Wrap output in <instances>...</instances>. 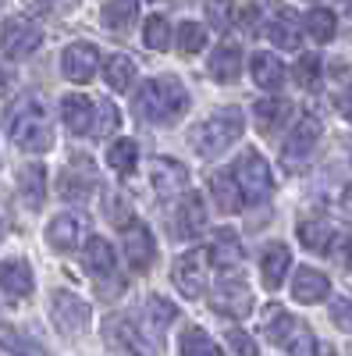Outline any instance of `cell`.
<instances>
[{"label": "cell", "instance_id": "42", "mask_svg": "<svg viewBox=\"0 0 352 356\" xmlns=\"http://www.w3.org/2000/svg\"><path fill=\"white\" fill-rule=\"evenodd\" d=\"M331 321H335V328L352 332V300H335L331 303Z\"/></svg>", "mask_w": 352, "mask_h": 356}, {"label": "cell", "instance_id": "23", "mask_svg": "<svg viewBox=\"0 0 352 356\" xmlns=\"http://www.w3.org/2000/svg\"><path fill=\"white\" fill-rule=\"evenodd\" d=\"M18 193H22L28 211H40L43 200H47V168L43 164H25L18 171Z\"/></svg>", "mask_w": 352, "mask_h": 356}, {"label": "cell", "instance_id": "33", "mask_svg": "<svg viewBox=\"0 0 352 356\" xmlns=\"http://www.w3.org/2000/svg\"><path fill=\"white\" fill-rule=\"evenodd\" d=\"M107 164L117 171V175H132L135 164H139V146L135 139H114L107 146Z\"/></svg>", "mask_w": 352, "mask_h": 356}, {"label": "cell", "instance_id": "35", "mask_svg": "<svg viewBox=\"0 0 352 356\" xmlns=\"http://www.w3.org/2000/svg\"><path fill=\"white\" fill-rule=\"evenodd\" d=\"M171 40H174V33H171V25H167L164 15H150L142 22V43L150 50H167Z\"/></svg>", "mask_w": 352, "mask_h": 356}, {"label": "cell", "instance_id": "17", "mask_svg": "<svg viewBox=\"0 0 352 356\" xmlns=\"http://www.w3.org/2000/svg\"><path fill=\"white\" fill-rule=\"evenodd\" d=\"M328 292H331V282L324 271H317V267H299L296 278H292V300L296 303H320V300H328Z\"/></svg>", "mask_w": 352, "mask_h": 356}, {"label": "cell", "instance_id": "3", "mask_svg": "<svg viewBox=\"0 0 352 356\" xmlns=\"http://www.w3.org/2000/svg\"><path fill=\"white\" fill-rule=\"evenodd\" d=\"M246 122H242V111L239 107H228V111H217L214 118H207L203 125H196L189 132V146L199 154V157H221L228 146L242 136Z\"/></svg>", "mask_w": 352, "mask_h": 356}, {"label": "cell", "instance_id": "45", "mask_svg": "<svg viewBox=\"0 0 352 356\" xmlns=\"http://www.w3.org/2000/svg\"><path fill=\"white\" fill-rule=\"evenodd\" d=\"M338 107H342V114H345V122H352V89H345V97L338 100Z\"/></svg>", "mask_w": 352, "mask_h": 356}, {"label": "cell", "instance_id": "16", "mask_svg": "<svg viewBox=\"0 0 352 356\" xmlns=\"http://www.w3.org/2000/svg\"><path fill=\"white\" fill-rule=\"evenodd\" d=\"M61 118H65V129L75 132V136H85V132H93L97 129V104L90 97H82V93H68L61 100Z\"/></svg>", "mask_w": 352, "mask_h": 356}, {"label": "cell", "instance_id": "28", "mask_svg": "<svg viewBox=\"0 0 352 356\" xmlns=\"http://www.w3.org/2000/svg\"><path fill=\"white\" fill-rule=\"evenodd\" d=\"M210 260L221 267V271L239 267V260H242V243H239V235H235L231 228H217L214 246H210Z\"/></svg>", "mask_w": 352, "mask_h": 356}, {"label": "cell", "instance_id": "2", "mask_svg": "<svg viewBox=\"0 0 352 356\" xmlns=\"http://www.w3.org/2000/svg\"><path fill=\"white\" fill-rule=\"evenodd\" d=\"M189 107V93L185 86L178 79H146L139 86V93L132 100V111L135 118H142V122H174L182 111Z\"/></svg>", "mask_w": 352, "mask_h": 356}, {"label": "cell", "instance_id": "19", "mask_svg": "<svg viewBox=\"0 0 352 356\" xmlns=\"http://www.w3.org/2000/svg\"><path fill=\"white\" fill-rule=\"evenodd\" d=\"M210 196H214V203H217V211H224V214L242 211L246 193H242L239 175H235V171H217V175L210 178Z\"/></svg>", "mask_w": 352, "mask_h": 356}, {"label": "cell", "instance_id": "22", "mask_svg": "<svg viewBox=\"0 0 352 356\" xmlns=\"http://www.w3.org/2000/svg\"><path fill=\"white\" fill-rule=\"evenodd\" d=\"M288 264H292V253L285 243H271V246H263L260 253V278L267 289H278L288 275Z\"/></svg>", "mask_w": 352, "mask_h": 356}, {"label": "cell", "instance_id": "21", "mask_svg": "<svg viewBox=\"0 0 352 356\" xmlns=\"http://www.w3.org/2000/svg\"><path fill=\"white\" fill-rule=\"evenodd\" d=\"M150 182H153V189L160 193V196H174L178 189H185V182H189V171H185V164H178V161H171V157H157L153 164H150Z\"/></svg>", "mask_w": 352, "mask_h": 356}, {"label": "cell", "instance_id": "34", "mask_svg": "<svg viewBox=\"0 0 352 356\" xmlns=\"http://www.w3.org/2000/svg\"><path fill=\"white\" fill-rule=\"evenodd\" d=\"M306 33H310L313 43H331L335 33H338L335 11H328V8H313V11L306 15Z\"/></svg>", "mask_w": 352, "mask_h": 356}, {"label": "cell", "instance_id": "18", "mask_svg": "<svg viewBox=\"0 0 352 356\" xmlns=\"http://www.w3.org/2000/svg\"><path fill=\"white\" fill-rule=\"evenodd\" d=\"M61 196L65 200H85L93 189H97V175H93V161H85V157H78V161H72V168L61 175Z\"/></svg>", "mask_w": 352, "mask_h": 356}, {"label": "cell", "instance_id": "11", "mask_svg": "<svg viewBox=\"0 0 352 356\" xmlns=\"http://www.w3.org/2000/svg\"><path fill=\"white\" fill-rule=\"evenodd\" d=\"M85 232H90V225H85L82 214H57V218L47 225V243H50L53 250H61V253H72V250L82 246Z\"/></svg>", "mask_w": 352, "mask_h": 356}, {"label": "cell", "instance_id": "5", "mask_svg": "<svg viewBox=\"0 0 352 356\" xmlns=\"http://www.w3.org/2000/svg\"><path fill=\"white\" fill-rule=\"evenodd\" d=\"M103 335H107V346L117 356H157L153 342L146 339V332H139V324L128 321V317H110L103 324Z\"/></svg>", "mask_w": 352, "mask_h": 356}, {"label": "cell", "instance_id": "40", "mask_svg": "<svg viewBox=\"0 0 352 356\" xmlns=\"http://www.w3.org/2000/svg\"><path fill=\"white\" fill-rule=\"evenodd\" d=\"M207 18H210V25L217 29V33L231 29V22H235V8H231V0H207Z\"/></svg>", "mask_w": 352, "mask_h": 356}, {"label": "cell", "instance_id": "30", "mask_svg": "<svg viewBox=\"0 0 352 356\" xmlns=\"http://www.w3.org/2000/svg\"><path fill=\"white\" fill-rule=\"evenodd\" d=\"M103 79H107L110 89H117V93L132 89V82H135V65H132V57H125V54H110L107 61H103Z\"/></svg>", "mask_w": 352, "mask_h": 356}, {"label": "cell", "instance_id": "6", "mask_svg": "<svg viewBox=\"0 0 352 356\" xmlns=\"http://www.w3.org/2000/svg\"><path fill=\"white\" fill-rule=\"evenodd\" d=\"M207 260H210V253H203V250H189L174 260L171 282L185 300H199L203 289H207Z\"/></svg>", "mask_w": 352, "mask_h": 356}, {"label": "cell", "instance_id": "38", "mask_svg": "<svg viewBox=\"0 0 352 356\" xmlns=\"http://www.w3.org/2000/svg\"><path fill=\"white\" fill-rule=\"evenodd\" d=\"M296 82L303 86V89H317L320 86V75H324V65H320V57L317 54H303L299 61H296Z\"/></svg>", "mask_w": 352, "mask_h": 356}, {"label": "cell", "instance_id": "1", "mask_svg": "<svg viewBox=\"0 0 352 356\" xmlns=\"http://www.w3.org/2000/svg\"><path fill=\"white\" fill-rule=\"evenodd\" d=\"M8 136L28 154H47L53 146V125H50V114H47V104L33 93L18 97L11 107H8Z\"/></svg>", "mask_w": 352, "mask_h": 356}, {"label": "cell", "instance_id": "4", "mask_svg": "<svg viewBox=\"0 0 352 356\" xmlns=\"http://www.w3.org/2000/svg\"><path fill=\"white\" fill-rule=\"evenodd\" d=\"M263 335H267L274 346L288 349V356H317V339L306 328L303 321H296L292 314L271 307L267 317H263Z\"/></svg>", "mask_w": 352, "mask_h": 356}, {"label": "cell", "instance_id": "27", "mask_svg": "<svg viewBox=\"0 0 352 356\" xmlns=\"http://www.w3.org/2000/svg\"><path fill=\"white\" fill-rule=\"evenodd\" d=\"M210 75L217 82H235L242 75V50L235 43H221L214 54H210Z\"/></svg>", "mask_w": 352, "mask_h": 356}, {"label": "cell", "instance_id": "48", "mask_svg": "<svg viewBox=\"0 0 352 356\" xmlns=\"http://www.w3.org/2000/svg\"><path fill=\"white\" fill-rule=\"evenodd\" d=\"M0 232H4V225H0Z\"/></svg>", "mask_w": 352, "mask_h": 356}, {"label": "cell", "instance_id": "20", "mask_svg": "<svg viewBox=\"0 0 352 356\" xmlns=\"http://www.w3.org/2000/svg\"><path fill=\"white\" fill-rule=\"evenodd\" d=\"M0 289H4L11 300H25V296H33V289H36L33 267H28L25 260H4V264H0Z\"/></svg>", "mask_w": 352, "mask_h": 356}, {"label": "cell", "instance_id": "10", "mask_svg": "<svg viewBox=\"0 0 352 356\" xmlns=\"http://www.w3.org/2000/svg\"><path fill=\"white\" fill-rule=\"evenodd\" d=\"M121 232H125V260H128V267H132V271H150V264L157 257L153 232L146 225H139V221H132Z\"/></svg>", "mask_w": 352, "mask_h": 356}, {"label": "cell", "instance_id": "41", "mask_svg": "<svg viewBox=\"0 0 352 356\" xmlns=\"http://www.w3.org/2000/svg\"><path fill=\"white\" fill-rule=\"evenodd\" d=\"M107 218L117 225V228H128L135 218H132V211H128V203L121 200V196H114L110 203H107Z\"/></svg>", "mask_w": 352, "mask_h": 356}, {"label": "cell", "instance_id": "26", "mask_svg": "<svg viewBox=\"0 0 352 356\" xmlns=\"http://www.w3.org/2000/svg\"><path fill=\"white\" fill-rule=\"evenodd\" d=\"M174 317H178V314H174V307H171L167 300H160V296H150V300L142 303V324L150 328L153 342H160V339L167 335V328H171Z\"/></svg>", "mask_w": 352, "mask_h": 356}, {"label": "cell", "instance_id": "12", "mask_svg": "<svg viewBox=\"0 0 352 356\" xmlns=\"http://www.w3.org/2000/svg\"><path fill=\"white\" fill-rule=\"evenodd\" d=\"M97 65H100V50L93 43H72L61 54V72L72 82H90L97 75Z\"/></svg>", "mask_w": 352, "mask_h": 356}, {"label": "cell", "instance_id": "44", "mask_svg": "<svg viewBox=\"0 0 352 356\" xmlns=\"http://www.w3.org/2000/svg\"><path fill=\"white\" fill-rule=\"evenodd\" d=\"M239 18H242V29H246V33H256V18H260V8H246Z\"/></svg>", "mask_w": 352, "mask_h": 356}, {"label": "cell", "instance_id": "29", "mask_svg": "<svg viewBox=\"0 0 352 356\" xmlns=\"http://www.w3.org/2000/svg\"><path fill=\"white\" fill-rule=\"evenodd\" d=\"M267 36H271V43H274L278 50H299V43H303L299 22H296V15H288V11H281V15L271 22Z\"/></svg>", "mask_w": 352, "mask_h": 356}, {"label": "cell", "instance_id": "43", "mask_svg": "<svg viewBox=\"0 0 352 356\" xmlns=\"http://www.w3.org/2000/svg\"><path fill=\"white\" fill-rule=\"evenodd\" d=\"M117 122H121L117 107H114L110 100H103V104H100V122H97V129H93V132H103V136H107L110 129H117Z\"/></svg>", "mask_w": 352, "mask_h": 356}, {"label": "cell", "instance_id": "8", "mask_svg": "<svg viewBox=\"0 0 352 356\" xmlns=\"http://www.w3.org/2000/svg\"><path fill=\"white\" fill-rule=\"evenodd\" d=\"M50 317H53V324L65 335H82L85 328H90V317L93 314H90V303H82L75 292L57 289L53 300H50Z\"/></svg>", "mask_w": 352, "mask_h": 356}, {"label": "cell", "instance_id": "9", "mask_svg": "<svg viewBox=\"0 0 352 356\" xmlns=\"http://www.w3.org/2000/svg\"><path fill=\"white\" fill-rule=\"evenodd\" d=\"M235 175H239L242 182V193L249 200H267L271 189H274V175H271V164L263 161L256 150H246L239 157V164H235Z\"/></svg>", "mask_w": 352, "mask_h": 356}, {"label": "cell", "instance_id": "46", "mask_svg": "<svg viewBox=\"0 0 352 356\" xmlns=\"http://www.w3.org/2000/svg\"><path fill=\"white\" fill-rule=\"evenodd\" d=\"M0 86H4V72H0Z\"/></svg>", "mask_w": 352, "mask_h": 356}, {"label": "cell", "instance_id": "14", "mask_svg": "<svg viewBox=\"0 0 352 356\" xmlns=\"http://www.w3.org/2000/svg\"><path fill=\"white\" fill-rule=\"evenodd\" d=\"M317 139H320V125L313 122V118H299L296 129L288 132V139H285V146H281L285 164H299V161H306V157L313 154Z\"/></svg>", "mask_w": 352, "mask_h": 356}, {"label": "cell", "instance_id": "7", "mask_svg": "<svg viewBox=\"0 0 352 356\" xmlns=\"http://www.w3.org/2000/svg\"><path fill=\"white\" fill-rule=\"evenodd\" d=\"M43 43V33H40V25L33 18H8L4 25H0V50H4L11 61H22V57H28L36 47Z\"/></svg>", "mask_w": 352, "mask_h": 356}, {"label": "cell", "instance_id": "32", "mask_svg": "<svg viewBox=\"0 0 352 356\" xmlns=\"http://www.w3.org/2000/svg\"><path fill=\"white\" fill-rule=\"evenodd\" d=\"M135 15H139L135 0H107L103 4V25L110 29V33H128Z\"/></svg>", "mask_w": 352, "mask_h": 356}, {"label": "cell", "instance_id": "25", "mask_svg": "<svg viewBox=\"0 0 352 356\" xmlns=\"http://www.w3.org/2000/svg\"><path fill=\"white\" fill-rule=\"evenodd\" d=\"M249 72H253V82L260 89H278L285 82V65L278 61L274 54H267V50H256L249 57Z\"/></svg>", "mask_w": 352, "mask_h": 356}, {"label": "cell", "instance_id": "36", "mask_svg": "<svg viewBox=\"0 0 352 356\" xmlns=\"http://www.w3.org/2000/svg\"><path fill=\"white\" fill-rule=\"evenodd\" d=\"M174 43H178L182 54H199L203 47H207V29H203L199 22H182L178 29H174Z\"/></svg>", "mask_w": 352, "mask_h": 356}, {"label": "cell", "instance_id": "47", "mask_svg": "<svg viewBox=\"0 0 352 356\" xmlns=\"http://www.w3.org/2000/svg\"><path fill=\"white\" fill-rule=\"evenodd\" d=\"M349 264H352V250H349Z\"/></svg>", "mask_w": 352, "mask_h": 356}, {"label": "cell", "instance_id": "15", "mask_svg": "<svg viewBox=\"0 0 352 356\" xmlns=\"http://www.w3.org/2000/svg\"><path fill=\"white\" fill-rule=\"evenodd\" d=\"M292 114H296V104L285 100V97H263L253 104V118H256V129L260 132H278L292 122Z\"/></svg>", "mask_w": 352, "mask_h": 356}, {"label": "cell", "instance_id": "13", "mask_svg": "<svg viewBox=\"0 0 352 356\" xmlns=\"http://www.w3.org/2000/svg\"><path fill=\"white\" fill-rule=\"evenodd\" d=\"M207 228V207H203V196L199 193H185L178 211H174V235L178 239H196Z\"/></svg>", "mask_w": 352, "mask_h": 356}, {"label": "cell", "instance_id": "24", "mask_svg": "<svg viewBox=\"0 0 352 356\" xmlns=\"http://www.w3.org/2000/svg\"><path fill=\"white\" fill-rule=\"evenodd\" d=\"M85 271L97 275V278H110L117 271V257H114V246L100 235H90L85 239Z\"/></svg>", "mask_w": 352, "mask_h": 356}, {"label": "cell", "instance_id": "31", "mask_svg": "<svg viewBox=\"0 0 352 356\" xmlns=\"http://www.w3.org/2000/svg\"><path fill=\"white\" fill-rule=\"evenodd\" d=\"M335 235H338V232H335L328 221H303V225H299V243H303L310 253H328Z\"/></svg>", "mask_w": 352, "mask_h": 356}, {"label": "cell", "instance_id": "37", "mask_svg": "<svg viewBox=\"0 0 352 356\" xmlns=\"http://www.w3.org/2000/svg\"><path fill=\"white\" fill-rule=\"evenodd\" d=\"M182 356H221L217 346L210 342V335L203 328H185L182 335Z\"/></svg>", "mask_w": 352, "mask_h": 356}, {"label": "cell", "instance_id": "39", "mask_svg": "<svg viewBox=\"0 0 352 356\" xmlns=\"http://www.w3.org/2000/svg\"><path fill=\"white\" fill-rule=\"evenodd\" d=\"M224 346H228V356H256V342L253 335H246L242 328H224Z\"/></svg>", "mask_w": 352, "mask_h": 356}]
</instances>
